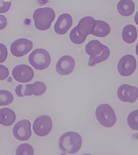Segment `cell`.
Masks as SVG:
<instances>
[{
    "label": "cell",
    "mask_w": 138,
    "mask_h": 155,
    "mask_svg": "<svg viewBox=\"0 0 138 155\" xmlns=\"http://www.w3.org/2000/svg\"><path fill=\"white\" fill-rule=\"evenodd\" d=\"M85 51L90 56L88 65L91 67L105 61L110 54L109 48L96 40H91L87 44Z\"/></svg>",
    "instance_id": "obj_1"
},
{
    "label": "cell",
    "mask_w": 138,
    "mask_h": 155,
    "mask_svg": "<svg viewBox=\"0 0 138 155\" xmlns=\"http://www.w3.org/2000/svg\"><path fill=\"white\" fill-rule=\"evenodd\" d=\"M82 141L80 134L75 132H68L60 137L59 140V147L64 153L75 154L81 149Z\"/></svg>",
    "instance_id": "obj_2"
},
{
    "label": "cell",
    "mask_w": 138,
    "mask_h": 155,
    "mask_svg": "<svg viewBox=\"0 0 138 155\" xmlns=\"http://www.w3.org/2000/svg\"><path fill=\"white\" fill-rule=\"evenodd\" d=\"M55 17V11L50 8H38L33 15L35 26L40 31L47 30L50 28Z\"/></svg>",
    "instance_id": "obj_3"
},
{
    "label": "cell",
    "mask_w": 138,
    "mask_h": 155,
    "mask_svg": "<svg viewBox=\"0 0 138 155\" xmlns=\"http://www.w3.org/2000/svg\"><path fill=\"white\" fill-rule=\"evenodd\" d=\"M97 120L105 127L110 128L114 125L117 118L113 108L108 104H101L95 111Z\"/></svg>",
    "instance_id": "obj_4"
},
{
    "label": "cell",
    "mask_w": 138,
    "mask_h": 155,
    "mask_svg": "<svg viewBox=\"0 0 138 155\" xmlns=\"http://www.w3.org/2000/svg\"><path fill=\"white\" fill-rule=\"evenodd\" d=\"M29 60L33 68L39 70H45L49 67L51 61L49 53L43 49L33 51L29 55Z\"/></svg>",
    "instance_id": "obj_5"
},
{
    "label": "cell",
    "mask_w": 138,
    "mask_h": 155,
    "mask_svg": "<svg viewBox=\"0 0 138 155\" xmlns=\"http://www.w3.org/2000/svg\"><path fill=\"white\" fill-rule=\"evenodd\" d=\"M47 90V86L41 82H36L33 84H20L15 89L16 94L19 97L24 96H40L44 94Z\"/></svg>",
    "instance_id": "obj_6"
},
{
    "label": "cell",
    "mask_w": 138,
    "mask_h": 155,
    "mask_svg": "<svg viewBox=\"0 0 138 155\" xmlns=\"http://www.w3.org/2000/svg\"><path fill=\"white\" fill-rule=\"evenodd\" d=\"M53 122L52 119L48 115H43L35 119L33 129L34 133L40 137L48 135L52 130Z\"/></svg>",
    "instance_id": "obj_7"
},
{
    "label": "cell",
    "mask_w": 138,
    "mask_h": 155,
    "mask_svg": "<svg viewBox=\"0 0 138 155\" xmlns=\"http://www.w3.org/2000/svg\"><path fill=\"white\" fill-rule=\"evenodd\" d=\"M137 62L135 58L131 55L124 56L117 64V70L122 76L128 77L133 74L136 70Z\"/></svg>",
    "instance_id": "obj_8"
},
{
    "label": "cell",
    "mask_w": 138,
    "mask_h": 155,
    "mask_svg": "<svg viewBox=\"0 0 138 155\" xmlns=\"http://www.w3.org/2000/svg\"><path fill=\"white\" fill-rule=\"evenodd\" d=\"M31 124L27 119L20 120L14 126L13 134L18 140L26 141L29 140L32 135Z\"/></svg>",
    "instance_id": "obj_9"
},
{
    "label": "cell",
    "mask_w": 138,
    "mask_h": 155,
    "mask_svg": "<svg viewBox=\"0 0 138 155\" xmlns=\"http://www.w3.org/2000/svg\"><path fill=\"white\" fill-rule=\"evenodd\" d=\"M13 77L17 82L25 83L29 82L34 77V73L32 68L27 65H17L13 69Z\"/></svg>",
    "instance_id": "obj_10"
},
{
    "label": "cell",
    "mask_w": 138,
    "mask_h": 155,
    "mask_svg": "<svg viewBox=\"0 0 138 155\" xmlns=\"http://www.w3.org/2000/svg\"><path fill=\"white\" fill-rule=\"evenodd\" d=\"M117 95L119 100L124 102L134 103L138 97V88L129 84L122 85L117 90Z\"/></svg>",
    "instance_id": "obj_11"
},
{
    "label": "cell",
    "mask_w": 138,
    "mask_h": 155,
    "mask_svg": "<svg viewBox=\"0 0 138 155\" xmlns=\"http://www.w3.org/2000/svg\"><path fill=\"white\" fill-rule=\"evenodd\" d=\"M33 48V43L30 40L21 38L15 40L11 46V51L14 56H24L30 51Z\"/></svg>",
    "instance_id": "obj_12"
},
{
    "label": "cell",
    "mask_w": 138,
    "mask_h": 155,
    "mask_svg": "<svg viewBox=\"0 0 138 155\" xmlns=\"http://www.w3.org/2000/svg\"><path fill=\"white\" fill-rule=\"evenodd\" d=\"M75 67L74 59L69 55H65L58 61L56 68L57 72L60 75H67L73 72Z\"/></svg>",
    "instance_id": "obj_13"
},
{
    "label": "cell",
    "mask_w": 138,
    "mask_h": 155,
    "mask_svg": "<svg viewBox=\"0 0 138 155\" xmlns=\"http://www.w3.org/2000/svg\"><path fill=\"white\" fill-rule=\"evenodd\" d=\"M95 20L93 17L88 16L82 18L75 28L78 34L82 36L87 37L91 34L95 26Z\"/></svg>",
    "instance_id": "obj_14"
},
{
    "label": "cell",
    "mask_w": 138,
    "mask_h": 155,
    "mask_svg": "<svg viewBox=\"0 0 138 155\" xmlns=\"http://www.w3.org/2000/svg\"><path fill=\"white\" fill-rule=\"evenodd\" d=\"M72 24L73 19L71 15L67 13L62 14L59 17L56 22L54 31L58 35H64L70 29Z\"/></svg>",
    "instance_id": "obj_15"
},
{
    "label": "cell",
    "mask_w": 138,
    "mask_h": 155,
    "mask_svg": "<svg viewBox=\"0 0 138 155\" xmlns=\"http://www.w3.org/2000/svg\"><path fill=\"white\" fill-rule=\"evenodd\" d=\"M16 114L11 109L2 108L0 110V124L5 126H11L16 119Z\"/></svg>",
    "instance_id": "obj_16"
},
{
    "label": "cell",
    "mask_w": 138,
    "mask_h": 155,
    "mask_svg": "<svg viewBox=\"0 0 138 155\" xmlns=\"http://www.w3.org/2000/svg\"><path fill=\"white\" fill-rule=\"evenodd\" d=\"M117 8L122 16H129L134 13L135 5L134 2L131 0H121L117 4Z\"/></svg>",
    "instance_id": "obj_17"
},
{
    "label": "cell",
    "mask_w": 138,
    "mask_h": 155,
    "mask_svg": "<svg viewBox=\"0 0 138 155\" xmlns=\"http://www.w3.org/2000/svg\"><path fill=\"white\" fill-rule=\"evenodd\" d=\"M111 32V27L106 22L101 20H95V26L91 34L98 37H105Z\"/></svg>",
    "instance_id": "obj_18"
},
{
    "label": "cell",
    "mask_w": 138,
    "mask_h": 155,
    "mask_svg": "<svg viewBox=\"0 0 138 155\" xmlns=\"http://www.w3.org/2000/svg\"><path fill=\"white\" fill-rule=\"evenodd\" d=\"M137 37L136 28L134 25H129L125 26L122 30V37L125 42L129 44L134 43Z\"/></svg>",
    "instance_id": "obj_19"
},
{
    "label": "cell",
    "mask_w": 138,
    "mask_h": 155,
    "mask_svg": "<svg viewBox=\"0 0 138 155\" xmlns=\"http://www.w3.org/2000/svg\"><path fill=\"white\" fill-rule=\"evenodd\" d=\"M14 99L13 95L9 91L0 90V106L10 105L13 101Z\"/></svg>",
    "instance_id": "obj_20"
},
{
    "label": "cell",
    "mask_w": 138,
    "mask_h": 155,
    "mask_svg": "<svg viewBox=\"0 0 138 155\" xmlns=\"http://www.w3.org/2000/svg\"><path fill=\"white\" fill-rule=\"evenodd\" d=\"M127 124L129 127L134 130H138V110L133 111L130 113L127 119Z\"/></svg>",
    "instance_id": "obj_21"
},
{
    "label": "cell",
    "mask_w": 138,
    "mask_h": 155,
    "mask_svg": "<svg viewBox=\"0 0 138 155\" xmlns=\"http://www.w3.org/2000/svg\"><path fill=\"white\" fill-rule=\"evenodd\" d=\"M34 150L33 147L28 143H23L17 147L16 155H34Z\"/></svg>",
    "instance_id": "obj_22"
},
{
    "label": "cell",
    "mask_w": 138,
    "mask_h": 155,
    "mask_svg": "<svg viewBox=\"0 0 138 155\" xmlns=\"http://www.w3.org/2000/svg\"><path fill=\"white\" fill-rule=\"evenodd\" d=\"M70 38L71 41L74 44L80 45L85 41L87 37L82 36L78 34L74 28L70 32Z\"/></svg>",
    "instance_id": "obj_23"
},
{
    "label": "cell",
    "mask_w": 138,
    "mask_h": 155,
    "mask_svg": "<svg viewBox=\"0 0 138 155\" xmlns=\"http://www.w3.org/2000/svg\"><path fill=\"white\" fill-rule=\"evenodd\" d=\"M8 56V51L6 46L0 43V63L5 61Z\"/></svg>",
    "instance_id": "obj_24"
},
{
    "label": "cell",
    "mask_w": 138,
    "mask_h": 155,
    "mask_svg": "<svg viewBox=\"0 0 138 155\" xmlns=\"http://www.w3.org/2000/svg\"><path fill=\"white\" fill-rule=\"evenodd\" d=\"M11 1L5 2L0 1V13H6L11 8Z\"/></svg>",
    "instance_id": "obj_25"
},
{
    "label": "cell",
    "mask_w": 138,
    "mask_h": 155,
    "mask_svg": "<svg viewBox=\"0 0 138 155\" xmlns=\"http://www.w3.org/2000/svg\"><path fill=\"white\" fill-rule=\"evenodd\" d=\"M9 72L8 68L3 65L0 64V81H3L9 77Z\"/></svg>",
    "instance_id": "obj_26"
},
{
    "label": "cell",
    "mask_w": 138,
    "mask_h": 155,
    "mask_svg": "<svg viewBox=\"0 0 138 155\" xmlns=\"http://www.w3.org/2000/svg\"><path fill=\"white\" fill-rule=\"evenodd\" d=\"M7 25L6 18L4 15H0V30L4 29Z\"/></svg>",
    "instance_id": "obj_27"
}]
</instances>
